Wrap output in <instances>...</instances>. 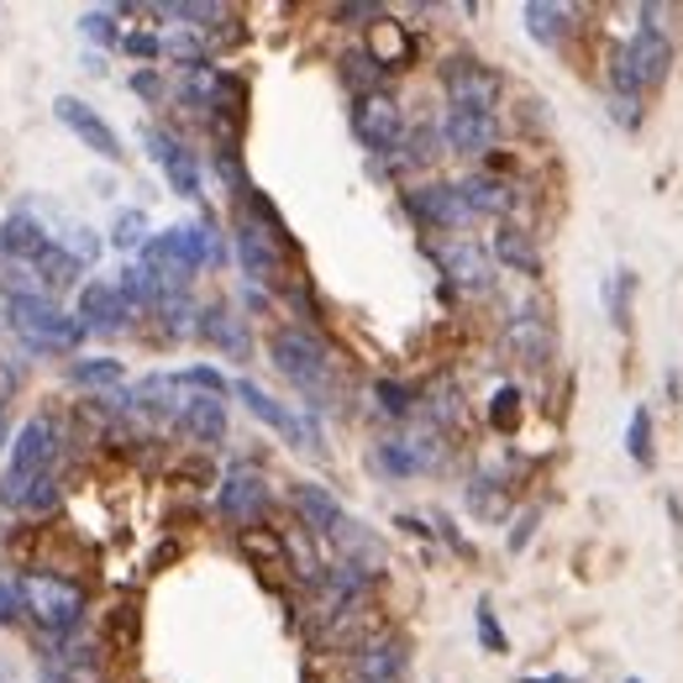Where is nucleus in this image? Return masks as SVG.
Returning <instances> with one entry per match:
<instances>
[{
	"mask_svg": "<svg viewBox=\"0 0 683 683\" xmlns=\"http://www.w3.org/2000/svg\"><path fill=\"white\" fill-rule=\"evenodd\" d=\"M126 316H132V305L121 300L116 284H84V295H80L84 337H90V332H95V337H116L121 326H126Z\"/></svg>",
	"mask_w": 683,
	"mask_h": 683,
	"instance_id": "obj_13",
	"label": "nucleus"
},
{
	"mask_svg": "<svg viewBox=\"0 0 683 683\" xmlns=\"http://www.w3.org/2000/svg\"><path fill=\"white\" fill-rule=\"evenodd\" d=\"M504 347L521 363L542 368V363L552 358V332H547V322L537 310H521V316H510V326H504Z\"/></svg>",
	"mask_w": 683,
	"mask_h": 683,
	"instance_id": "obj_18",
	"label": "nucleus"
},
{
	"mask_svg": "<svg viewBox=\"0 0 683 683\" xmlns=\"http://www.w3.org/2000/svg\"><path fill=\"white\" fill-rule=\"evenodd\" d=\"M53 111H59V121H63V126H69L74 137H84V142H90V147H95L101 159H121V142H116V132H111V126H105V121L95 116V111H90V105H84V101H74V95H59V105H53Z\"/></svg>",
	"mask_w": 683,
	"mask_h": 683,
	"instance_id": "obj_16",
	"label": "nucleus"
},
{
	"mask_svg": "<svg viewBox=\"0 0 683 683\" xmlns=\"http://www.w3.org/2000/svg\"><path fill=\"white\" fill-rule=\"evenodd\" d=\"M521 683H573V679H563V673H552V679H521Z\"/></svg>",
	"mask_w": 683,
	"mask_h": 683,
	"instance_id": "obj_45",
	"label": "nucleus"
},
{
	"mask_svg": "<svg viewBox=\"0 0 683 683\" xmlns=\"http://www.w3.org/2000/svg\"><path fill=\"white\" fill-rule=\"evenodd\" d=\"M363 683H395L405 673V642L400 636H379V642L358 646V663H353Z\"/></svg>",
	"mask_w": 683,
	"mask_h": 683,
	"instance_id": "obj_19",
	"label": "nucleus"
},
{
	"mask_svg": "<svg viewBox=\"0 0 683 683\" xmlns=\"http://www.w3.org/2000/svg\"><path fill=\"white\" fill-rule=\"evenodd\" d=\"M132 90H137V95H159V74H147V69H142L137 80H132Z\"/></svg>",
	"mask_w": 683,
	"mask_h": 683,
	"instance_id": "obj_44",
	"label": "nucleus"
},
{
	"mask_svg": "<svg viewBox=\"0 0 683 683\" xmlns=\"http://www.w3.org/2000/svg\"><path fill=\"white\" fill-rule=\"evenodd\" d=\"M495 258L510 263L516 274H537L542 268V258H537V247H531V237H526L521 226H500L495 232Z\"/></svg>",
	"mask_w": 683,
	"mask_h": 683,
	"instance_id": "obj_27",
	"label": "nucleus"
},
{
	"mask_svg": "<svg viewBox=\"0 0 683 683\" xmlns=\"http://www.w3.org/2000/svg\"><path fill=\"white\" fill-rule=\"evenodd\" d=\"M625 447H631V458L642 462H652V416H646V405H636L631 410V437H625Z\"/></svg>",
	"mask_w": 683,
	"mask_h": 683,
	"instance_id": "obj_31",
	"label": "nucleus"
},
{
	"mask_svg": "<svg viewBox=\"0 0 683 683\" xmlns=\"http://www.w3.org/2000/svg\"><path fill=\"white\" fill-rule=\"evenodd\" d=\"M521 17H526V32L537 42H558L568 32V17H573V11H568V6H552V0H531Z\"/></svg>",
	"mask_w": 683,
	"mask_h": 683,
	"instance_id": "obj_28",
	"label": "nucleus"
},
{
	"mask_svg": "<svg viewBox=\"0 0 683 683\" xmlns=\"http://www.w3.org/2000/svg\"><path fill=\"white\" fill-rule=\"evenodd\" d=\"M374 395H379V405L389 410V416H405V410H410V400H416V395H410L405 384H395V379H379V384H374Z\"/></svg>",
	"mask_w": 683,
	"mask_h": 683,
	"instance_id": "obj_34",
	"label": "nucleus"
},
{
	"mask_svg": "<svg viewBox=\"0 0 683 683\" xmlns=\"http://www.w3.org/2000/svg\"><path fill=\"white\" fill-rule=\"evenodd\" d=\"M111 242H116V247H137L142 242V211H126V216L116 222V237Z\"/></svg>",
	"mask_w": 683,
	"mask_h": 683,
	"instance_id": "obj_38",
	"label": "nucleus"
},
{
	"mask_svg": "<svg viewBox=\"0 0 683 683\" xmlns=\"http://www.w3.org/2000/svg\"><path fill=\"white\" fill-rule=\"evenodd\" d=\"M48 247H53V237H48L32 216H11V222L0 226V253H11V258H21V263H38Z\"/></svg>",
	"mask_w": 683,
	"mask_h": 683,
	"instance_id": "obj_24",
	"label": "nucleus"
},
{
	"mask_svg": "<svg viewBox=\"0 0 683 683\" xmlns=\"http://www.w3.org/2000/svg\"><path fill=\"white\" fill-rule=\"evenodd\" d=\"M53 452H59V442H53V421H27L21 426L17 447H11V468L0 473V504L6 510H27V495L38 489L42 473H53Z\"/></svg>",
	"mask_w": 683,
	"mask_h": 683,
	"instance_id": "obj_3",
	"label": "nucleus"
},
{
	"mask_svg": "<svg viewBox=\"0 0 683 683\" xmlns=\"http://www.w3.org/2000/svg\"><path fill=\"white\" fill-rule=\"evenodd\" d=\"M17 610H21L17 583H0V625H11V621H17Z\"/></svg>",
	"mask_w": 683,
	"mask_h": 683,
	"instance_id": "obj_42",
	"label": "nucleus"
},
{
	"mask_svg": "<svg viewBox=\"0 0 683 683\" xmlns=\"http://www.w3.org/2000/svg\"><path fill=\"white\" fill-rule=\"evenodd\" d=\"M180 395V379L174 374H147V379L126 395V400L137 405L142 416H153V421H169V416H180L184 410V400H174Z\"/></svg>",
	"mask_w": 683,
	"mask_h": 683,
	"instance_id": "obj_23",
	"label": "nucleus"
},
{
	"mask_svg": "<svg viewBox=\"0 0 683 683\" xmlns=\"http://www.w3.org/2000/svg\"><path fill=\"white\" fill-rule=\"evenodd\" d=\"M69 379L74 384H90V389H116L121 384V363L116 358H84V363H74V368H69Z\"/></svg>",
	"mask_w": 683,
	"mask_h": 683,
	"instance_id": "obj_29",
	"label": "nucleus"
},
{
	"mask_svg": "<svg viewBox=\"0 0 683 683\" xmlns=\"http://www.w3.org/2000/svg\"><path fill=\"white\" fill-rule=\"evenodd\" d=\"M38 268H48V274H42L48 284H74V274H80V258H74V253H59V247H48V253L38 258Z\"/></svg>",
	"mask_w": 683,
	"mask_h": 683,
	"instance_id": "obj_32",
	"label": "nucleus"
},
{
	"mask_svg": "<svg viewBox=\"0 0 683 683\" xmlns=\"http://www.w3.org/2000/svg\"><path fill=\"white\" fill-rule=\"evenodd\" d=\"M180 421H184V431H190V442L216 447L226 437V405L216 400V395H190L180 410Z\"/></svg>",
	"mask_w": 683,
	"mask_h": 683,
	"instance_id": "obj_20",
	"label": "nucleus"
},
{
	"mask_svg": "<svg viewBox=\"0 0 683 683\" xmlns=\"http://www.w3.org/2000/svg\"><path fill=\"white\" fill-rule=\"evenodd\" d=\"M163 53H169L174 63H184V69H201V63H205V42L195 38V32H169V38H163Z\"/></svg>",
	"mask_w": 683,
	"mask_h": 683,
	"instance_id": "obj_30",
	"label": "nucleus"
},
{
	"mask_svg": "<svg viewBox=\"0 0 683 683\" xmlns=\"http://www.w3.org/2000/svg\"><path fill=\"white\" fill-rule=\"evenodd\" d=\"M263 504H268V483H263V473L237 462L222 483V516L226 521H258Z\"/></svg>",
	"mask_w": 683,
	"mask_h": 683,
	"instance_id": "obj_15",
	"label": "nucleus"
},
{
	"mask_svg": "<svg viewBox=\"0 0 683 683\" xmlns=\"http://www.w3.org/2000/svg\"><path fill=\"white\" fill-rule=\"evenodd\" d=\"M337 17H347V21H368V17H384L379 6H342Z\"/></svg>",
	"mask_w": 683,
	"mask_h": 683,
	"instance_id": "obj_43",
	"label": "nucleus"
},
{
	"mask_svg": "<svg viewBox=\"0 0 683 683\" xmlns=\"http://www.w3.org/2000/svg\"><path fill=\"white\" fill-rule=\"evenodd\" d=\"M142 142H147V153L159 159V169L169 174V184H174L180 195H201V163H195V153H190L180 137H169V132H159V126H147Z\"/></svg>",
	"mask_w": 683,
	"mask_h": 683,
	"instance_id": "obj_10",
	"label": "nucleus"
},
{
	"mask_svg": "<svg viewBox=\"0 0 683 683\" xmlns=\"http://www.w3.org/2000/svg\"><path fill=\"white\" fill-rule=\"evenodd\" d=\"M289 500H295V516H300L310 531H322V537H332V531L347 521V516H342V504L326 495L322 483H295V495H289Z\"/></svg>",
	"mask_w": 683,
	"mask_h": 683,
	"instance_id": "obj_22",
	"label": "nucleus"
},
{
	"mask_svg": "<svg viewBox=\"0 0 683 683\" xmlns=\"http://www.w3.org/2000/svg\"><path fill=\"white\" fill-rule=\"evenodd\" d=\"M274 363H279V374L295 384L310 405H332V395H337V368H332V353H326L322 337H310L300 326H284V332H274Z\"/></svg>",
	"mask_w": 683,
	"mask_h": 683,
	"instance_id": "obj_1",
	"label": "nucleus"
},
{
	"mask_svg": "<svg viewBox=\"0 0 683 683\" xmlns=\"http://www.w3.org/2000/svg\"><path fill=\"white\" fill-rule=\"evenodd\" d=\"M442 84H447V101L458 105V111L495 116V101H500V74H495V69H483V63H473V59H452L442 69Z\"/></svg>",
	"mask_w": 683,
	"mask_h": 683,
	"instance_id": "obj_7",
	"label": "nucleus"
},
{
	"mask_svg": "<svg viewBox=\"0 0 683 683\" xmlns=\"http://www.w3.org/2000/svg\"><path fill=\"white\" fill-rule=\"evenodd\" d=\"M516 410H521V395H516V389H500V395H495V426H516Z\"/></svg>",
	"mask_w": 683,
	"mask_h": 683,
	"instance_id": "obj_41",
	"label": "nucleus"
},
{
	"mask_svg": "<svg viewBox=\"0 0 683 683\" xmlns=\"http://www.w3.org/2000/svg\"><path fill=\"white\" fill-rule=\"evenodd\" d=\"M201 337H211L216 347H226L232 358H247V332H242V322L226 310V305H211L201 316Z\"/></svg>",
	"mask_w": 683,
	"mask_h": 683,
	"instance_id": "obj_26",
	"label": "nucleus"
},
{
	"mask_svg": "<svg viewBox=\"0 0 683 683\" xmlns=\"http://www.w3.org/2000/svg\"><path fill=\"white\" fill-rule=\"evenodd\" d=\"M462 205H468V216H504L510 205H516V190L504 180H495V174H468V180L458 184Z\"/></svg>",
	"mask_w": 683,
	"mask_h": 683,
	"instance_id": "obj_21",
	"label": "nucleus"
},
{
	"mask_svg": "<svg viewBox=\"0 0 683 683\" xmlns=\"http://www.w3.org/2000/svg\"><path fill=\"white\" fill-rule=\"evenodd\" d=\"M353 126H358V142L368 153H395L405 142V111L395 95L384 90H368L358 105H353Z\"/></svg>",
	"mask_w": 683,
	"mask_h": 683,
	"instance_id": "obj_6",
	"label": "nucleus"
},
{
	"mask_svg": "<svg viewBox=\"0 0 683 683\" xmlns=\"http://www.w3.org/2000/svg\"><path fill=\"white\" fill-rule=\"evenodd\" d=\"M279 242H284V232H274V226L253 222V216H242L237 222V258H242V268H247V279L253 284L279 279Z\"/></svg>",
	"mask_w": 683,
	"mask_h": 683,
	"instance_id": "obj_8",
	"label": "nucleus"
},
{
	"mask_svg": "<svg viewBox=\"0 0 683 683\" xmlns=\"http://www.w3.org/2000/svg\"><path fill=\"white\" fill-rule=\"evenodd\" d=\"M180 384H195V389H201V395H216V400H222L226 389H232V384H226L222 374H216V368H205V363H201V368H190V374H184Z\"/></svg>",
	"mask_w": 683,
	"mask_h": 683,
	"instance_id": "obj_35",
	"label": "nucleus"
},
{
	"mask_svg": "<svg viewBox=\"0 0 683 683\" xmlns=\"http://www.w3.org/2000/svg\"><path fill=\"white\" fill-rule=\"evenodd\" d=\"M84 38L90 42H116V21H111V11H90V17H84Z\"/></svg>",
	"mask_w": 683,
	"mask_h": 683,
	"instance_id": "obj_37",
	"label": "nucleus"
},
{
	"mask_svg": "<svg viewBox=\"0 0 683 683\" xmlns=\"http://www.w3.org/2000/svg\"><path fill=\"white\" fill-rule=\"evenodd\" d=\"M437 458H442V447L431 442V437H395V442H379V468L389 479H410V473L431 468Z\"/></svg>",
	"mask_w": 683,
	"mask_h": 683,
	"instance_id": "obj_17",
	"label": "nucleus"
},
{
	"mask_svg": "<svg viewBox=\"0 0 683 683\" xmlns=\"http://www.w3.org/2000/svg\"><path fill=\"white\" fill-rule=\"evenodd\" d=\"M667 63H673V48H667L663 32L642 27L636 38L625 42V53L615 59V95H642L652 84L667 80Z\"/></svg>",
	"mask_w": 683,
	"mask_h": 683,
	"instance_id": "obj_5",
	"label": "nucleus"
},
{
	"mask_svg": "<svg viewBox=\"0 0 683 683\" xmlns=\"http://www.w3.org/2000/svg\"><path fill=\"white\" fill-rule=\"evenodd\" d=\"M342 542V552H347V568L358 563V573L368 579V573H379L384 568V547H379V537L374 531H363V526H353V521H342L337 531H332Z\"/></svg>",
	"mask_w": 683,
	"mask_h": 683,
	"instance_id": "obj_25",
	"label": "nucleus"
},
{
	"mask_svg": "<svg viewBox=\"0 0 683 683\" xmlns=\"http://www.w3.org/2000/svg\"><path fill=\"white\" fill-rule=\"evenodd\" d=\"M232 395H237V400L247 405V410H253L258 421H268V426H274V431H284L289 442H300V447H316V442H322V431H316V426H310V421H300V416H289V410H284L279 400H268V395H263L258 384L237 379V384H232Z\"/></svg>",
	"mask_w": 683,
	"mask_h": 683,
	"instance_id": "obj_11",
	"label": "nucleus"
},
{
	"mask_svg": "<svg viewBox=\"0 0 683 683\" xmlns=\"http://www.w3.org/2000/svg\"><path fill=\"white\" fill-rule=\"evenodd\" d=\"M105 636H111V642H121V652H132V642H137V615H132V604H121L116 615H111Z\"/></svg>",
	"mask_w": 683,
	"mask_h": 683,
	"instance_id": "obj_33",
	"label": "nucleus"
},
{
	"mask_svg": "<svg viewBox=\"0 0 683 683\" xmlns=\"http://www.w3.org/2000/svg\"><path fill=\"white\" fill-rule=\"evenodd\" d=\"M59 504V473H42L38 489L27 495V510H53Z\"/></svg>",
	"mask_w": 683,
	"mask_h": 683,
	"instance_id": "obj_36",
	"label": "nucleus"
},
{
	"mask_svg": "<svg viewBox=\"0 0 683 683\" xmlns=\"http://www.w3.org/2000/svg\"><path fill=\"white\" fill-rule=\"evenodd\" d=\"M121 48H126L132 59H159V53H163V42L153 38V32H132V38L121 42Z\"/></svg>",
	"mask_w": 683,
	"mask_h": 683,
	"instance_id": "obj_40",
	"label": "nucleus"
},
{
	"mask_svg": "<svg viewBox=\"0 0 683 683\" xmlns=\"http://www.w3.org/2000/svg\"><path fill=\"white\" fill-rule=\"evenodd\" d=\"M479 642L489 646V652H504V631L495 625V615H489V604H479Z\"/></svg>",
	"mask_w": 683,
	"mask_h": 683,
	"instance_id": "obj_39",
	"label": "nucleus"
},
{
	"mask_svg": "<svg viewBox=\"0 0 683 683\" xmlns=\"http://www.w3.org/2000/svg\"><path fill=\"white\" fill-rule=\"evenodd\" d=\"M17 600L27 604V615L48 631V636H69L84 615V589L63 573H27L17 583Z\"/></svg>",
	"mask_w": 683,
	"mask_h": 683,
	"instance_id": "obj_4",
	"label": "nucleus"
},
{
	"mask_svg": "<svg viewBox=\"0 0 683 683\" xmlns=\"http://www.w3.org/2000/svg\"><path fill=\"white\" fill-rule=\"evenodd\" d=\"M410 216L421 226H437V232H452V226L468 222V205H462L458 184H421V190H410Z\"/></svg>",
	"mask_w": 683,
	"mask_h": 683,
	"instance_id": "obj_12",
	"label": "nucleus"
},
{
	"mask_svg": "<svg viewBox=\"0 0 683 683\" xmlns=\"http://www.w3.org/2000/svg\"><path fill=\"white\" fill-rule=\"evenodd\" d=\"M6 310H11V332H17L32 353H74L84 342L80 316H63L42 289H11V305H6Z\"/></svg>",
	"mask_w": 683,
	"mask_h": 683,
	"instance_id": "obj_2",
	"label": "nucleus"
},
{
	"mask_svg": "<svg viewBox=\"0 0 683 683\" xmlns=\"http://www.w3.org/2000/svg\"><path fill=\"white\" fill-rule=\"evenodd\" d=\"M631 683H636V679H631Z\"/></svg>",
	"mask_w": 683,
	"mask_h": 683,
	"instance_id": "obj_46",
	"label": "nucleus"
},
{
	"mask_svg": "<svg viewBox=\"0 0 683 683\" xmlns=\"http://www.w3.org/2000/svg\"><path fill=\"white\" fill-rule=\"evenodd\" d=\"M442 137H447V147H452V153L479 159V153H489V147L500 142V121L483 116V111H458V105H447Z\"/></svg>",
	"mask_w": 683,
	"mask_h": 683,
	"instance_id": "obj_14",
	"label": "nucleus"
},
{
	"mask_svg": "<svg viewBox=\"0 0 683 683\" xmlns=\"http://www.w3.org/2000/svg\"><path fill=\"white\" fill-rule=\"evenodd\" d=\"M437 263H442V274L458 289H468V295H483L489 284H495V258L483 253L479 242H447L442 253H437Z\"/></svg>",
	"mask_w": 683,
	"mask_h": 683,
	"instance_id": "obj_9",
	"label": "nucleus"
}]
</instances>
